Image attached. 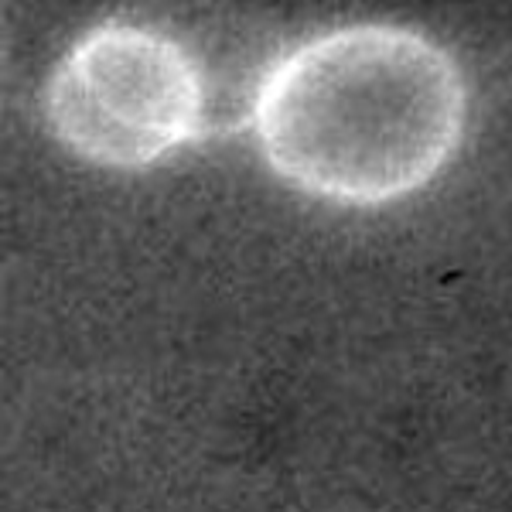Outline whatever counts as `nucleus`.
Returning <instances> with one entry per match:
<instances>
[{
	"instance_id": "1",
	"label": "nucleus",
	"mask_w": 512,
	"mask_h": 512,
	"mask_svg": "<svg viewBox=\"0 0 512 512\" xmlns=\"http://www.w3.org/2000/svg\"><path fill=\"white\" fill-rule=\"evenodd\" d=\"M465 76L403 24H345L263 72L250 123L263 161L297 192L386 205L431 185L465 134Z\"/></svg>"
},
{
	"instance_id": "2",
	"label": "nucleus",
	"mask_w": 512,
	"mask_h": 512,
	"mask_svg": "<svg viewBox=\"0 0 512 512\" xmlns=\"http://www.w3.org/2000/svg\"><path fill=\"white\" fill-rule=\"evenodd\" d=\"M45 120L76 158L140 171L209 130V79L168 31L106 21L55 65Z\"/></svg>"
}]
</instances>
